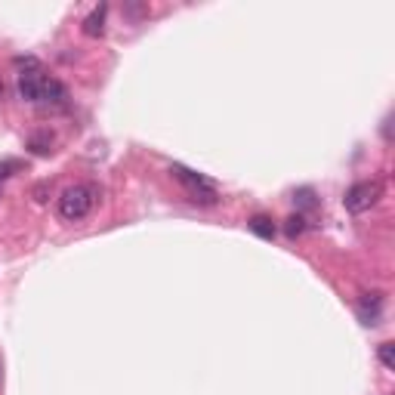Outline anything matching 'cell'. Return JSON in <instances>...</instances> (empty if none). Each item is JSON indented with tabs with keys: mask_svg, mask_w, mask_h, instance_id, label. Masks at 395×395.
<instances>
[{
	"mask_svg": "<svg viewBox=\"0 0 395 395\" xmlns=\"http://www.w3.org/2000/svg\"><path fill=\"white\" fill-rule=\"evenodd\" d=\"M380 198H383V182L380 180H361V182H355L352 189L346 192L343 204H346V210L349 213H365Z\"/></svg>",
	"mask_w": 395,
	"mask_h": 395,
	"instance_id": "7a4b0ae2",
	"label": "cell"
},
{
	"mask_svg": "<svg viewBox=\"0 0 395 395\" xmlns=\"http://www.w3.org/2000/svg\"><path fill=\"white\" fill-rule=\"evenodd\" d=\"M380 361L386 370H395V346L392 343H380Z\"/></svg>",
	"mask_w": 395,
	"mask_h": 395,
	"instance_id": "ba28073f",
	"label": "cell"
},
{
	"mask_svg": "<svg viewBox=\"0 0 395 395\" xmlns=\"http://www.w3.org/2000/svg\"><path fill=\"white\" fill-rule=\"evenodd\" d=\"M284 232H288V238L303 235V232H306V220H303V216H290L288 226H284Z\"/></svg>",
	"mask_w": 395,
	"mask_h": 395,
	"instance_id": "9c48e42d",
	"label": "cell"
},
{
	"mask_svg": "<svg viewBox=\"0 0 395 395\" xmlns=\"http://www.w3.org/2000/svg\"><path fill=\"white\" fill-rule=\"evenodd\" d=\"M43 81H46V74L41 72V65L37 68H22V72L15 74V90H19V96L25 99V102H37Z\"/></svg>",
	"mask_w": 395,
	"mask_h": 395,
	"instance_id": "3957f363",
	"label": "cell"
},
{
	"mask_svg": "<svg viewBox=\"0 0 395 395\" xmlns=\"http://www.w3.org/2000/svg\"><path fill=\"white\" fill-rule=\"evenodd\" d=\"M123 13H127L130 19H142V15H149V6L145 4H127L123 6Z\"/></svg>",
	"mask_w": 395,
	"mask_h": 395,
	"instance_id": "7c38bea8",
	"label": "cell"
},
{
	"mask_svg": "<svg viewBox=\"0 0 395 395\" xmlns=\"http://www.w3.org/2000/svg\"><path fill=\"white\" fill-rule=\"evenodd\" d=\"M105 13H108V6L99 4L96 10L83 19V34H87V37H102L105 34Z\"/></svg>",
	"mask_w": 395,
	"mask_h": 395,
	"instance_id": "8992f818",
	"label": "cell"
},
{
	"mask_svg": "<svg viewBox=\"0 0 395 395\" xmlns=\"http://www.w3.org/2000/svg\"><path fill=\"white\" fill-rule=\"evenodd\" d=\"M68 102V90L62 87L56 77L46 74L43 87H41V96H37V105H65Z\"/></svg>",
	"mask_w": 395,
	"mask_h": 395,
	"instance_id": "5b68a950",
	"label": "cell"
},
{
	"mask_svg": "<svg viewBox=\"0 0 395 395\" xmlns=\"http://www.w3.org/2000/svg\"><path fill=\"white\" fill-rule=\"evenodd\" d=\"M297 198H300V204H303V207H312V204H315V201H312V192H309V189H303Z\"/></svg>",
	"mask_w": 395,
	"mask_h": 395,
	"instance_id": "4fadbf2b",
	"label": "cell"
},
{
	"mask_svg": "<svg viewBox=\"0 0 395 395\" xmlns=\"http://www.w3.org/2000/svg\"><path fill=\"white\" fill-rule=\"evenodd\" d=\"M15 170H22V161H13V158H6V161H0V182L6 180V176H13Z\"/></svg>",
	"mask_w": 395,
	"mask_h": 395,
	"instance_id": "8fae6325",
	"label": "cell"
},
{
	"mask_svg": "<svg viewBox=\"0 0 395 395\" xmlns=\"http://www.w3.org/2000/svg\"><path fill=\"white\" fill-rule=\"evenodd\" d=\"M170 173L180 180L185 189L189 192H204V189H216L213 185V180H207V176H201V173H195V170H189V167H182V164H173L170 167Z\"/></svg>",
	"mask_w": 395,
	"mask_h": 395,
	"instance_id": "277c9868",
	"label": "cell"
},
{
	"mask_svg": "<svg viewBox=\"0 0 395 395\" xmlns=\"http://www.w3.org/2000/svg\"><path fill=\"white\" fill-rule=\"evenodd\" d=\"M93 207H96V189L93 185H68L59 195V216L65 222L87 220Z\"/></svg>",
	"mask_w": 395,
	"mask_h": 395,
	"instance_id": "6da1fadb",
	"label": "cell"
},
{
	"mask_svg": "<svg viewBox=\"0 0 395 395\" xmlns=\"http://www.w3.org/2000/svg\"><path fill=\"white\" fill-rule=\"evenodd\" d=\"M247 226H250L253 235L266 238V241H272V238H275V226H272V220H269V216H253Z\"/></svg>",
	"mask_w": 395,
	"mask_h": 395,
	"instance_id": "52a82bcc",
	"label": "cell"
},
{
	"mask_svg": "<svg viewBox=\"0 0 395 395\" xmlns=\"http://www.w3.org/2000/svg\"><path fill=\"white\" fill-rule=\"evenodd\" d=\"M31 149H34L37 154H50V145H53V139L50 136H31Z\"/></svg>",
	"mask_w": 395,
	"mask_h": 395,
	"instance_id": "30bf717a",
	"label": "cell"
}]
</instances>
